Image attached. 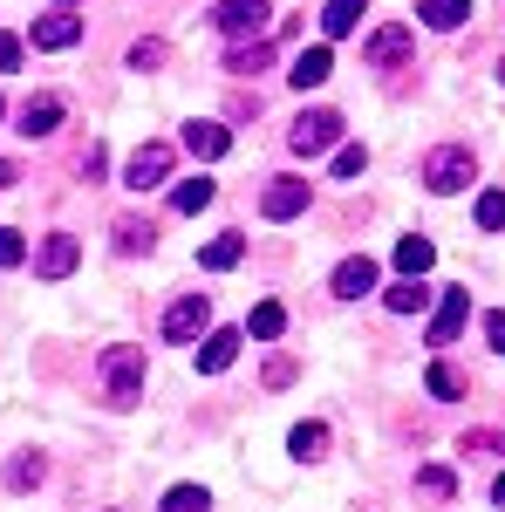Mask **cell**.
Instances as JSON below:
<instances>
[{"label":"cell","mask_w":505,"mask_h":512,"mask_svg":"<svg viewBox=\"0 0 505 512\" xmlns=\"http://www.w3.org/2000/svg\"><path fill=\"white\" fill-rule=\"evenodd\" d=\"M471 178H478L471 144H437V151L424 158V185H430V192H465Z\"/></svg>","instance_id":"cell-1"},{"label":"cell","mask_w":505,"mask_h":512,"mask_svg":"<svg viewBox=\"0 0 505 512\" xmlns=\"http://www.w3.org/2000/svg\"><path fill=\"white\" fill-rule=\"evenodd\" d=\"M335 137H342V117H335V110H301L294 130H287L294 158H321V151H335Z\"/></svg>","instance_id":"cell-2"},{"label":"cell","mask_w":505,"mask_h":512,"mask_svg":"<svg viewBox=\"0 0 505 512\" xmlns=\"http://www.w3.org/2000/svg\"><path fill=\"white\" fill-rule=\"evenodd\" d=\"M103 383H110V403H137V390H144V349H110L103 355Z\"/></svg>","instance_id":"cell-3"},{"label":"cell","mask_w":505,"mask_h":512,"mask_svg":"<svg viewBox=\"0 0 505 512\" xmlns=\"http://www.w3.org/2000/svg\"><path fill=\"white\" fill-rule=\"evenodd\" d=\"M205 328H212V301H205V294L171 301V315H164V335H171V342H198Z\"/></svg>","instance_id":"cell-4"},{"label":"cell","mask_w":505,"mask_h":512,"mask_svg":"<svg viewBox=\"0 0 505 512\" xmlns=\"http://www.w3.org/2000/svg\"><path fill=\"white\" fill-rule=\"evenodd\" d=\"M164 178H171V144H144L137 158L123 164V185H130V192H151Z\"/></svg>","instance_id":"cell-5"},{"label":"cell","mask_w":505,"mask_h":512,"mask_svg":"<svg viewBox=\"0 0 505 512\" xmlns=\"http://www.w3.org/2000/svg\"><path fill=\"white\" fill-rule=\"evenodd\" d=\"M410 28H403V21H389V28H376V35L362 41V62H369V69H396V62H403V55H410Z\"/></svg>","instance_id":"cell-6"},{"label":"cell","mask_w":505,"mask_h":512,"mask_svg":"<svg viewBox=\"0 0 505 512\" xmlns=\"http://www.w3.org/2000/svg\"><path fill=\"white\" fill-rule=\"evenodd\" d=\"M219 35H233V41H246V35H260L267 28V0H219Z\"/></svg>","instance_id":"cell-7"},{"label":"cell","mask_w":505,"mask_h":512,"mask_svg":"<svg viewBox=\"0 0 505 512\" xmlns=\"http://www.w3.org/2000/svg\"><path fill=\"white\" fill-rule=\"evenodd\" d=\"M465 321H471V294L465 287H444V301H437V315H430V349H444Z\"/></svg>","instance_id":"cell-8"},{"label":"cell","mask_w":505,"mask_h":512,"mask_svg":"<svg viewBox=\"0 0 505 512\" xmlns=\"http://www.w3.org/2000/svg\"><path fill=\"white\" fill-rule=\"evenodd\" d=\"M76 260H82V246L69 233H48V239H41V253H35L41 280H69V274H76Z\"/></svg>","instance_id":"cell-9"},{"label":"cell","mask_w":505,"mask_h":512,"mask_svg":"<svg viewBox=\"0 0 505 512\" xmlns=\"http://www.w3.org/2000/svg\"><path fill=\"white\" fill-rule=\"evenodd\" d=\"M260 212H267V219H301V212H308V185H301V178H273L267 198H260Z\"/></svg>","instance_id":"cell-10"},{"label":"cell","mask_w":505,"mask_h":512,"mask_svg":"<svg viewBox=\"0 0 505 512\" xmlns=\"http://www.w3.org/2000/svg\"><path fill=\"white\" fill-rule=\"evenodd\" d=\"M185 151H192L198 164L226 158V151H233V130H226V123H185Z\"/></svg>","instance_id":"cell-11"},{"label":"cell","mask_w":505,"mask_h":512,"mask_svg":"<svg viewBox=\"0 0 505 512\" xmlns=\"http://www.w3.org/2000/svg\"><path fill=\"white\" fill-rule=\"evenodd\" d=\"M233 355H239V335H233V328H205V335H198V369H205V376L233 369Z\"/></svg>","instance_id":"cell-12"},{"label":"cell","mask_w":505,"mask_h":512,"mask_svg":"<svg viewBox=\"0 0 505 512\" xmlns=\"http://www.w3.org/2000/svg\"><path fill=\"white\" fill-rule=\"evenodd\" d=\"M76 41H82V21H76V14H62V7L35 21V48H76Z\"/></svg>","instance_id":"cell-13"},{"label":"cell","mask_w":505,"mask_h":512,"mask_svg":"<svg viewBox=\"0 0 505 512\" xmlns=\"http://www.w3.org/2000/svg\"><path fill=\"white\" fill-rule=\"evenodd\" d=\"M335 76V55H328V48H301V55H294V89H321V82Z\"/></svg>","instance_id":"cell-14"},{"label":"cell","mask_w":505,"mask_h":512,"mask_svg":"<svg viewBox=\"0 0 505 512\" xmlns=\"http://www.w3.org/2000/svg\"><path fill=\"white\" fill-rule=\"evenodd\" d=\"M369 287H376V260H369V253H362V260H342V267H335V294H342V301H362Z\"/></svg>","instance_id":"cell-15"},{"label":"cell","mask_w":505,"mask_h":512,"mask_svg":"<svg viewBox=\"0 0 505 512\" xmlns=\"http://www.w3.org/2000/svg\"><path fill=\"white\" fill-rule=\"evenodd\" d=\"M239 260H246V239H239V233H219L205 253H198V267H205V274H226V267H239Z\"/></svg>","instance_id":"cell-16"},{"label":"cell","mask_w":505,"mask_h":512,"mask_svg":"<svg viewBox=\"0 0 505 512\" xmlns=\"http://www.w3.org/2000/svg\"><path fill=\"white\" fill-rule=\"evenodd\" d=\"M417 21H424V28H465V21H471V0H424V7H417Z\"/></svg>","instance_id":"cell-17"},{"label":"cell","mask_w":505,"mask_h":512,"mask_svg":"<svg viewBox=\"0 0 505 512\" xmlns=\"http://www.w3.org/2000/svg\"><path fill=\"white\" fill-rule=\"evenodd\" d=\"M55 123H62V103H55V96H35V103L21 110V137H48Z\"/></svg>","instance_id":"cell-18"},{"label":"cell","mask_w":505,"mask_h":512,"mask_svg":"<svg viewBox=\"0 0 505 512\" xmlns=\"http://www.w3.org/2000/svg\"><path fill=\"white\" fill-rule=\"evenodd\" d=\"M212 198H219V185H212V178H205V171H198V178H185V185H178V192H171V212H205V205H212Z\"/></svg>","instance_id":"cell-19"},{"label":"cell","mask_w":505,"mask_h":512,"mask_svg":"<svg viewBox=\"0 0 505 512\" xmlns=\"http://www.w3.org/2000/svg\"><path fill=\"white\" fill-rule=\"evenodd\" d=\"M321 28H328L335 41L355 35V28H362V0H328V7H321Z\"/></svg>","instance_id":"cell-20"},{"label":"cell","mask_w":505,"mask_h":512,"mask_svg":"<svg viewBox=\"0 0 505 512\" xmlns=\"http://www.w3.org/2000/svg\"><path fill=\"white\" fill-rule=\"evenodd\" d=\"M267 62H273V41H239L233 55H226V69H233V76H260Z\"/></svg>","instance_id":"cell-21"},{"label":"cell","mask_w":505,"mask_h":512,"mask_svg":"<svg viewBox=\"0 0 505 512\" xmlns=\"http://www.w3.org/2000/svg\"><path fill=\"white\" fill-rule=\"evenodd\" d=\"M424 301H430L424 274H403V280H396V287H389V308H396V315H417Z\"/></svg>","instance_id":"cell-22"},{"label":"cell","mask_w":505,"mask_h":512,"mask_svg":"<svg viewBox=\"0 0 505 512\" xmlns=\"http://www.w3.org/2000/svg\"><path fill=\"white\" fill-rule=\"evenodd\" d=\"M430 260H437V246H430V239H396V267H403V274H430Z\"/></svg>","instance_id":"cell-23"},{"label":"cell","mask_w":505,"mask_h":512,"mask_svg":"<svg viewBox=\"0 0 505 512\" xmlns=\"http://www.w3.org/2000/svg\"><path fill=\"white\" fill-rule=\"evenodd\" d=\"M151 246H157L151 219H117V253H151Z\"/></svg>","instance_id":"cell-24"},{"label":"cell","mask_w":505,"mask_h":512,"mask_svg":"<svg viewBox=\"0 0 505 512\" xmlns=\"http://www.w3.org/2000/svg\"><path fill=\"white\" fill-rule=\"evenodd\" d=\"M280 328H287V308H280V301H260V308L246 315V335H260V342H273Z\"/></svg>","instance_id":"cell-25"},{"label":"cell","mask_w":505,"mask_h":512,"mask_svg":"<svg viewBox=\"0 0 505 512\" xmlns=\"http://www.w3.org/2000/svg\"><path fill=\"white\" fill-rule=\"evenodd\" d=\"M287 451H294V458H321V451H328V431H321V424H294Z\"/></svg>","instance_id":"cell-26"},{"label":"cell","mask_w":505,"mask_h":512,"mask_svg":"<svg viewBox=\"0 0 505 512\" xmlns=\"http://www.w3.org/2000/svg\"><path fill=\"white\" fill-rule=\"evenodd\" d=\"M417 492H424V499H451V492H458V478L444 472V465H424V472H417Z\"/></svg>","instance_id":"cell-27"},{"label":"cell","mask_w":505,"mask_h":512,"mask_svg":"<svg viewBox=\"0 0 505 512\" xmlns=\"http://www.w3.org/2000/svg\"><path fill=\"white\" fill-rule=\"evenodd\" d=\"M205 506H212V499H205L198 485H171V492H164V512H205Z\"/></svg>","instance_id":"cell-28"},{"label":"cell","mask_w":505,"mask_h":512,"mask_svg":"<svg viewBox=\"0 0 505 512\" xmlns=\"http://www.w3.org/2000/svg\"><path fill=\"white\" fill-rule=\"evenodd\" d=\"M28 485H41V458H14L7 465V492H28Z\"/></svg>","instance_id":"cell-29"},{"label":"cell","mask_w":505,"mask_h":512,"mask_svg":"<svg viewBox=\"0 0 505 512\" xmlns=\"http://www.w3.org/2000/svg\"><path fill=\"white\" fill-rule=\"evenodd\" d=\"M478 226H485V233H505V192L478 198Z\"/></svg>","instance_id":"cell-30"},{"label":"cell","mask_w":505,"mask_h":512,"mask_svg":"<svg viewBox=\"0 0 505 512\" xmlns=\"http://www.w3.org/2000/svg\"><path fill=\"white\" fill-rule=\"evenodd\" d=\"M164 41H130V69H164Z\"/></svg>","instance_id":"cell-31"},{"label":"cell","mask_w":505,"mask_h":512,"mask_svg":"<svg viewBox=\"0 0 505 512\" xmlns=\"http://www.w3.org/2000/svg\"><path fill=\"white\" fill-rule=\"evenodd\" d=\"M362 164H369V151L362 144H342L335 151V178H362Z\"/></svg>","instance_id":"cell-32"},{"label":"cell","mask_w":505,"mask_h":512,"mask_svg":"<svg viewBox=\"0 0 505 512\" xmlns=\"http://www.w3.org/2000/svg\"><path fill=\"white\" fill-rule=\"evenodd\" d=\"M430 396H444V403H451V396H465L458 369H444V362H437V369H430Z\"/></svg>","instance_id":"cell-33"},{"label":"cell","mask_w":505,"mask_h":512,"mask_svg":"<svg viewBox=\"0 0 505 512\" xmlns=\"http://www.w3.org/2000/svg\"><path fill=\"white\" fill-rule=\"evenodd\" d=\"M21 260H28V239H21V233H7V226H0V267H21Z\"/></svg>","instance_id":"cell-34"},{"label":"cell","mask_w":505,"mask_h":512,"mask_svg":"<svg viewBox=\"0 0 505 512\" xmlns=\"http://www.w3.org/2000/svg\"><path fill=\"white\" fill-rule=\"evenodd\" d=\"M485 342H492V355H505V315H485Z\"/></svg>","instance_id":"cell-35"},{"label":"cell","mask_w":505,"mask_h":512,"mask_svg":"<svg viewBox=\"0 0 505 512\" xmlns=\"http://www.w3.org/2000/svg\"><path fill=\"white\" fill-rule=\"evenodd\" d=\"M14 62H21V41H14V35H0V69H14Z\"/></svg>","instance_id":"cell-36"},{"label":"cell","mask_w":505,"mask_h":512,"mask_svg":"<svg viewBox=\"0 0 505 512\" xmlns=\"http://www.w3.org/2000/svg\"><path fill=\"white\" fill-rule=\"evenodd\" d=\"M492 499H499V506H505V472H499V485H492Z\"/></svg>","instance_id":"cell-37"},{"label":"cell","mask_w":505,"mask_h":512,"mask_svg":"<svg viewBox=\"0 0 505 512\" xmlns=\"http://www.w3.org/2000/svg\"><path fill=\"white\" fill-rule=\"evenodd\" d=\"M7 178H14V164H0V185H7Z\"/></svg>","instance_id":"cell-38"},{"label":"cell","mask_w":505,"mask_h":512,"mask_svg":"<svg viewBox=\"0 0 505 512\" xmlns=\"http://www.w3.org/2000/svg\"><path fill=\"white\" fill-rule=\"evenodd\" d=\"M499 82H505V62H499Z\"/></svg>","instance_id":"cell-39"},{"label":"cell","mask_w":505,"mask_h":512,"mask_svg":"<svg viewBox=\"0 0 505 512\" xmlns=\"http://www.w3.org/2000/svg\"><path fill=\"white\" fill-rule=\"evenodd\" d=\"M55 7H62V0H55Z\"/></svg>","instance_id":"cell-40"},{"label":"cell","mask_w":505,"mask_h":512,"mask_svg":"<svg viewBox=\"0 0 505 512\" xmlns=\"http://www.w3.org/2000/svg\"><path fill=\"white\" fill-rule=\"evenodd\" d=\"M0 117H7V110H0Z\"/></svg>","instance_id":"cell-41"}]
</instances>
